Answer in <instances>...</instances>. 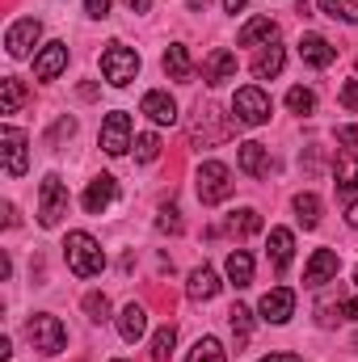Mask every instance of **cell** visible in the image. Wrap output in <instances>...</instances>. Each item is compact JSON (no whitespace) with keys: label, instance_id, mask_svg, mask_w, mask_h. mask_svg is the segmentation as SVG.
<instances>
[{"label":"cell","instance_id":"obj_1","mask_svg":"<svg viewBox=\"0 0 358 362\" xmlns=\"http://www.w3.org/2000/svg\"><path fill=\"white\" fill-rule=\"evenodd\" d=\"M64 262H68V270L76 274V278H93V274L105 270V253H101V245L93 240L89 232H68Z\"/></svg>","mask_w":358,"mask_h":362},{"label":"cell","instance_id":"obj_2","mask_svg":"<svg viewBox=\"0 0 358 362\" xmlns=\"http://www.w3.org/2000/svg\"><path fill=\"white\" fill-rule=\"evenodd\" d=\"M25 337H30V346L42 350V354H59V350L68 346V329H64V320L51 316V312H34L30 325H25Z\"/></svg>","mask_w":358,"mask_h":362},{"label":"cell","instance_id":"obj_3","mask_svg":"<svg viewBox=\"0 0 358 362\" xmlns=\"http://www.w3.org/2000/svg\"><path fill=\"white\" fill-rule=\"evenodd\" d=\"M228 198H232V169L224 160H202V169H198V202L219 206Z\"/></svg>","mask_w":358,"mask_h":362},{"label":"cell","instance_id":"obj_4","mask_svg":"<svg viewBox=\"0 0 358 362\" xmlns=\"http://www.w3.org/2000/svg\"><path fill=\"white\" fill-rule=\"evenodd\" d=\"M101 76H105L114 89L131 85V81L139 76V55H135L131 47H122V42H110V47L101 51Z\"/></svg>","mask_w":358,"mask_h":362},{"label":"cell","instance_id":"obj_5","mask_svg":"<svg viewBox=\"0 0 358 362\" xmlns=\"http://www.w3.org/2000/svg\"><path fill=\"white\" fill-rule=\"evenodd\" d=\"M64 215H68V185H64L59 173H47L42 185H38V223L55 228Z\"/></svg>","mask_w":358,"mask_h":362},{"label":"cell","instance_id":"obj_6","mask_svg":"<svg viewBox=\"0 0 358 362\" xmlns=\"http://www.w3.org/2000/svg\"><path fill=\"white\" fill-rule=\"evenodd\" d=\"M0 156H4V173L8 177H21L30 169V139H25L21 127H13V122L0 127Z\"/></svg>","mask_w":358,"mask_h":362},{"label":"cell","instance_id":"obj_7","mask_svg":"<svg viewBox=\"0 0 358 362\" xmlns=\"http://www.w3.org/2000/svg\"><path fill=\"white\" fill-rule=\"evenodd\" d=\"M232 118L241 127H262V122H270V97L258 85L236 89V97H232Z\"/></svg>","mask_w":358,"mask_h":362},{"label":"cell","instance_id":"obj_8","mask_svg":"<svg viewBox=\"0 0 358 362\" xmlns=\"http://www.w3.org/2000/svg\"><path fill=\"white\" fill-rule=\"evenodd\" d=\"M38 38H42V21H38V17H21V21L8 25V34H4V51H8L13 59H25V55L38 47Z\"/></svg>","mask_w":358,"mask_h":362},{"label":"cell","instance_id":"obj_9","mask_svg":"<svg viewBox=\"0 0 358 362\" xmlns=\"http://www.w3.org/2000/svg\"><path fill=\"white\" fill-rule=\"evenodd\" d=\"M127 148H135V144H131V114L114 110V114H105V122H101V152L122 156Z\"/></svg>","mask_w":358,"mask_h":362},{"label":"cell","instance_id":"obj_10","mask_svg":"<svg viewBox=\"0 0 358 362\" xmlns=\"http://www.w3.org/2000/svg\"><path fill=\"white\" fill-rule=\"evenodd\" d=\"M258 312H262L266 325H287V320L295 316V291H291V286H274V291H266L262 303H258Z\"/></svg>","mask_w":358,"mask_h":362},{"label":"cell","instance_id":"obj_11","mask_svg":"<svg viewBox=\"0 0 358 362\" xmlns=\"http://www.w3.org/2000/svg\"><path fill=\"white\" fill-rule=\"evenodd\" d=\"M202 81H207L211 89H219V85L236 81V55H232L228 47H215V51L202 59Z\"/></svg>","mask_w":358,"mask_h":362},{"label":"cell","instance_id":"obj_12","mask_svg":"<svg viewBox=\"0 0 358 362\" xmlns=\"http://www.w3.org/2000/svg\"><path fill=\"white\" fill-rule=\"evenodd\" d=\"M342 270V257L333 253V249H316L312 257H308V270H304V286H325V282H333Z\"/></svg>","mask_w":358,"mask_h":362},{"label":"cell","instance_id":"obj_13","mask_svg":"<svg viewBox=\"0 0 358 362\" xmlns=\"http://www.w3.org/2000/svg\"><path fill=\"white\" fill-rule=\"evenodd\" d=\"M139 114H148L156 127H173V122H178V101H173L165 89H152V93H144Z\"/></svg>","mask_w":358,"mask_h":362},{"label":"cell","instance_id":"obj_14","mask_svg":"<svg viewBox=\"0 0 358 362\" xmlns=\"http://www.w3.org/2000/svg\"><path fill=\"white\" fill-rule=\"evenodd\" d=\"M64 68H68V42H47V47L34 55V76H38V81H55Z\"/></svg>","mask_w":358,"mask_h":362},{"label":"cell","instance_id":"obj_15","mask_svg":"<svg viewBox=\"0 0 358 362\" xmlns=\"http://www.w3.org/2000/svg\"><path fill=\"white\" fill-rule=\"evenodd\" d=\"M299 59H304L308 68H329V64L337 59V47H333L329 38H321V34H304V38H299Z\"/></svg>","mask_w":358,"mask_h":362},{"label":"cell","instance_id":"obj_16","mask_svg":"<svg viewBox=\"0 0 358 362\" xmlns=\"http://www.w3.org/2000/svg\"><path fill=\"white\" fill-rule=\"evenodd\" d=\"M118 198V181L110 177V173H101V177L89 181V189H85V198H81V206L89 211V215H101L110 202Z\"/></svg>","mask_w":358,"mask_h":362},{"label":"cell","instance_id":"obj_17","mask_svg":"<svg viewBox=\"0 0 358 362\" xmlns=\"http://www.w3.org/2000/svg\"><path fill=\"white\" fill-rule=\"evenodd\" d=\"M185 295H190L194 303H207V299H215V295H219V274L211 270V266H198V270H190Z\"/></svg>","mask_w":358,"mask_h":362},{"label":"cell","instance_id":"obj_18","mask_svg":"<svg viewBox=\"0 0 358 362\" xmlns=\"http://www.w3.org/2000/svg\"><path fill=\"white\" fill-rule=\"evenodd\" d=\"M270 262H274V270L282 274L287 266H291V257H295V236H291V228H270Z\"/></svg>","mask_w":358,"mask_h":362},{"label":"cell","instance_id":"obj_19","mask_svg":"<svg viewBox=\"0 0 358 362\" xmlns=\"http://www.w3.org/2000/svg\"><path fill=\"white\" fill-rule=\"evenodd\" d=\"M236 42L241 47H266V42H278V21L274 17H253V21H245V30L236 34Z\"/></svg>","mask_w":358,"mask_h":362},{"label":"cell","instance_id":"obj_20","mask_svg":"<svg viewBox=\"0 0 358 362\" xmlns=\"http://www.w3.org/2000/svg\"><path fill=\"white\" fill-rule=\"evenodd\" d=\"M118 333H122V341H139V337L148 333V312H144L139 303H127V308L118 312Z\"/></svg>","mask_w":358,"mask_h":362},{"label":"cell","instance_id":"obj_21","mask_svg":"<svg viewBox=\"0 0 358 362\" xmlns=\"http://www.w3.org/2000/svg\"><path fill=\"white\" fill-rule=\"evenodd\" d=\"M224 274H228V282H232L236 291H245V286L253 282V257H249L245 249H232L228 262H224Z\"/></svg>","mask_w":358,"mask_h":362},{"label":"cell","instance_id":"obj_22","mask_svg":"<svg viewBox=\"0 0 358 362\" xmlns=\"http://www.w3.org/2000/svg\"><path fill=\"white\" fill-rule=\"evenodd\" d=\"M282 64H287V51H282L278 42H266L262 55L253 59V76H258V81H274V76L282 72Z\"/></svg>","mask_w":358,"mask_h":362},{"label":"cell","instance_id":"obj_23","mask_svg":"<svg viewBox=\"0 0 358 362\" xmlns=\"http://www.w3.org/2000/svg\"><path fill=\"white\" fill-rule=\"evenodd\" d=\"M236 160H241V169L249 173V177H266L270 169V152L258 144V139H249V144H241V152H236Z\"/></svg>","mask_w":358,"mask_h":362},{"label":"cell","instance_id":"obj_24","mask_svg":"<svg viewBox=\"0 0 358 362\" xmlns=\"http://www.w3.org/2000/svg\"><path fill=\"white\" fill-rule=\"evenodd\" d=\"M333 185H337V194H342V198H350V194H354L358 189V152H342V156H337V169H333Z\"/></svg>","mask_w":358,"mask_h":362},{"label":"cell","instance_id":"obj_25","mask_svg":"<svg viewBox=\"0 0 358 362\" xmlns=\"http://www.w3.org/2000/svg\"><path fill=\"white\" fill-rule=\"evenodd\" d=\"M165 72H169V81H194V64H190V51L181 42L165 51Z\"/></svg>","mask_w":358,"mask_h":362},{"label":"cell","instance_id":"obj_26","mask_svg":"<svg viewBox=\"0 0 358 362\" xmlns=\"http://www.w3.org/2000/svg\"><path fill=\"white\" fill-rule=\"evenodd\" d=\"M25 105V85L17 76H4L0 81V114H17Z\"/></svg>","mask_w":358,"mask_h":362},{"label":"cell","instance_id":"obj_27","mask_svg":"<svg viewBox=\"0 0 358 362\" xmlns=\"http://www.w3.org/2000/svg\"><path fill=\"white\" fill-rule=\"evenodd\" d=\"M228 232H236V236H253V232H262V215H258L253 206H241V211L228 215Z\"/></svg>","mask_w":358,"mask_h":362},{"label":"cell","instance_id":"obj_28","mask_svg":"<svg viewBox=\"0 0 358 362\" xmlns=\"http://www.w3.org/2000/svg\"><path fill=\"white\" fill-rule=\"evenodd\" d=\"M185 362H228V354H224V346L215 337H198L194 350L185 354Z\"/></svg>","mask_w":358,"mask_h":362},{"label":"cell","instance_id":"obj_29","mask_svg":"<svg viewBox=\"0 0 358 362\" xmlns=\"http://www.w3.org/2000/svg\"><path fill=\"white\" fill-rule=\"evenodd\" d=\"M295 219L304 228H316L321 223V198L316 194H295Z\"/></svg>","mask_w":358,"mask_h":362},{"label":"cell","instance_id":"obj_30","mask_svg":"<svg viewBox=\"0 0 358 362\" xmlns=\"http://www.w3.org/2000/svg\"><path fill=\"white\" fill-rule=\"evenodd\" d=\"M228 325H232V337H236V350H245V341H249V329H253V312L236 303V308L228 312Z\"/></svg>","mask_w":358,"mask_h":362},{"label":"cell","instance_id":"obj_31","mask_svg":"<svg viewBox=\"0 0 358 362\" xmlns=\"http://www.w3.org/2000/svg\"><path fill=\"white\" fill-rule=\"evenodd\" d=\"M173 346H178V329L173 325L156 329V337H152V362H169L173 358Z\"/></svg>","mask_w":358,"mask_h":362},{"label":"cell","instance_id":"obj_32","mask_svg":"<svg viewBox=\"0 0 358 362\" xmlns=\"http://www.w3.org/2000/svg\"><path fill=\"white\" fill-rule=\"evenodd\" d=\"M287 110H291V114H312V110H316V93L304 89V85H295V89L287 93Z\"/></svg>","mask_w":358,"mask_h":362},{"label":"cell","instance_id":"obj_33","mask_svg":"<svg viewBox=\"0 0 358 362\" xmlns=\"http://www.w3.org/2000/svg\"><path fill=\"white\" fill-rule=\"evenodd\" d=\"M156 156H161V139H156L152 131L135 135V160H139V165H152Z\"/></svg>","mask_w":358,"mask_h":362},{"label":"cell","instance_id":"obj_34","mask_svg":"<svg viewBox=\"0 0 358 362\" xmlns=\"http://www.w3.org/2000/svg\"><path fill=\"white\" fill-rule=\"evenodd\" d=\"M321 13H329V17H342V21L358 25V0H321Z\"/></svg>","mask_w":358,"mask_h":362},{"label":"cell","instance_id":"obj_35","mask_svg":"<svg viewBox=\"0 0 358 362\" xmlns=\"http://www.w3.org/2000/svg\"><path fill=\"white\" fill-rule=\"evenodd\" d=\"M85 316H89L93 325H105V320H110V299H105L101 291H89V295H85Z\"/></svg>","mask_w":358,"mask_h":362},{"label":"cell","instance_id":"obj_36","mask_svg":"<svg viewBox=\"0 0 358 362\" xmlns=\"http://www.w3.org/2000/svg\"><path fill=\"white\" fill-rule=\"evenodd\" d=\"M156 228L161 232H169V236H178L181 232V211L169 202V206H161V219H156Z\"/></svg>","mask_w":358,"mask_h":362},{"label":"cell","instance_id":"obj_37","mask_svg":"<svg viewBox=\"0 0 358 362\" xmlns=\"http://www.w3.org/2000/svg\"><path fill=\"white\" fill-rule=\"evenodd\" d=\"M76 135V118H59L55 127H51V144H64V139H72Z\"/></svg>","mask_w":358,"mask_h":362},{"label":"cell","instance_id":"obj_38","mask_svg":"<svg viewBox=\"0 0 358 362\" xmlns=\"http://www.w3.org/2000/svg\"><path fill=\"white\" fill-rule=\"evenodd\" d=\"M85 13L97 17V21H101V17H110V0H85Z\"/></svg>","mask_w":358,"mask_h":362},{"label":"cell","instance_id":"obj_39","mask_svg":"<svg viewBox=\"0 0 358 362\" xmlns=\"http://www.w3.org/2000/svg\"><path fill=\"white\" fill-rule=\"evenodd\" d=\"M342 105H346V110H358V81H346V89H342Z\"/></svg>","mask_w":358,"mask_h":362},{"label":"cell","instance_id":"obj_40","mask_svg":"<svg viewBox=\"0 0 358 362\" xmlns=\"http://www.w3.org/2000/svg\"><path fill=\"white\" fill-rule=\"evenodd\" d=\"M337 139H342L346 148H358V127H337Z\"/></svg>","mask_w":358,"mask_h":362},{"label":"cell","instance_id":"obj_41","mask_svg":"<svg viewBox=\"0 0 358 362\" xmlns=\"http://www.w3.org/2000/svg\"><path fill=\"white\" fill-rule=\"evenodd\" d=\"M337 312H342L346 320H358V299H346V303H337Z\"/></svg>","mask_w":358,"mask_h":362},{"label":"cell","instance_id":"obj_42","mask_svg":"<svg viewBox=\"0 0 358 362\" xmlns=\"http://www.w3.org/2000/svg\"><path fill=\"white\" fill-rule=\"evenodd\" d=\"M262 362H304V358L299 354H266Z\"/></svg>","mask_w":358,"mask_h":362},{"label":"cell","instance_id":"obj_43","mask_svg":"<svg viewBox=\"0 0 358 362\" xmlns=\"http://www.w3.org/2000/svg\"><path fill=\"white\" fill-rule=\"evenodd\" d=\"M4 228H17V211H13V202H4Z\"/></svg>","mask_w":358,"mask_h":362},{"label":"cell","instance_id":"obj_44","mask_svg":"<svg viewBox=\"0 0 358 362\" xmlns=\"http://www.w3.org/2000/svg\"><path fill=\"white\" fill-rule=\"evenodd\" d=\"M127 8H131V13H148V8H152V0H127Z\"/></svg>","mask_w":358,"mask_h":362},{"label":"cell","instance_id":"obj_45","mask_svg":"<svg viewBox=\"0 0 358 362\" xmlns=\"http://www.w3.org/2000/svg\"><path fill=\"white\" fill-rule=\"evenodd\" d=\"M346 223H350V228H358V202H350V211H346Z\"/></svg>","mask_w":358,"mask_h":362},{"label":"cell","instance_id":"obj_46","mask_svg":"<svg viewBox=\"0 0 358 362\" xmlns=\"http://www.w3.org/2000/svg\"><path fill=\"white\" fill-rule=\"evenodd\" d=\"M245 4H249V0H224V8H228V13H241Z\"/></svg>","mask_w":358,"mask_h":362},{"label":"cell","instance_id":"obj_47","mask_svg":"<svg viewBox=\"0 0 358 362\" xmlns=\"http://www.w3.org/2000/svg\"><path fill=\"white\" fill-rule=\"evenodd\" d=\"M207 8V0H190V13H202Z\"/></svg>","mask_w":358,"mask_h":362},{"label":"cell","instance_id":"obj_48","mask_svg":"<svg viewBox=\"0 0 358 362\" xmlns=\"http://www.w3.org/2000/svg\"><path fill=\"white\" fill-rule=\"evenodd\" d=\"M354 282H358V266H354Z\"/></svg>","mask_w":358,"mask_h":362},{"label":"cell","instance_id":"obj_49","mask_svg":"<svg viewBox=\"0 0 358 362\" xmlns=\"http://www.w3.org/2000/svg\"><path fill=\"white\" fill-rule=\"evenodd\" d=\"M114 362H122V358H114Z\"/></svg>","mask_w":358,"mask_h":362}]
</instances>
